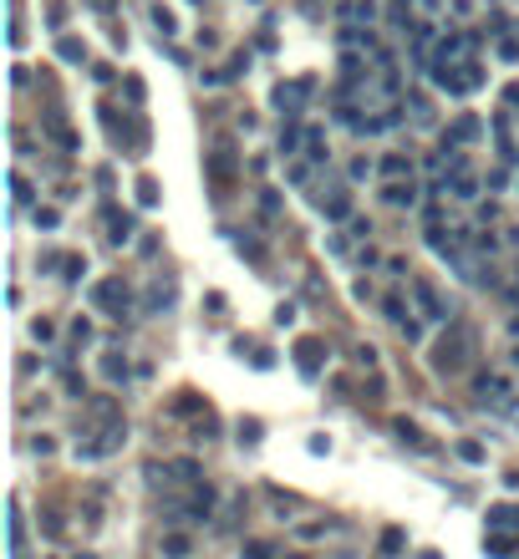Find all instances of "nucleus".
<instances>
[{"label": "nucleus", "mask_w": 519, "mask_h": 559, "mask_svg": "<svg viewBox=\"0 0 519 559\" xmlns=\"http://www.w3.org/2000/svg\"><path fill=\"white\" fill-rule=\"evenodd\" d=\"M382 173H387V178H397V173H407V158H387V163H382Z\"/></svg>", "instance_id": "nucleus-22"}, {"label": "nucleus", "mask_w": 519, "mask_h": 559, "mask_svg": "<svg viewBox=\"0 0 519 559\" xmlns=\"http://www.w3.org/2000/svg\"><path fill=\"white\" fill-rule=\"evenodd\" d=\"M321 209H326V219H346V213H352V199H346V193H331Z\"/></svg>", "instance_id": "nucleus-11"}, {"label": "nucleus", "mask_w": 519, "mask_h": 559, "mask_svg": "<svg viewBox=\"0 0 519 559\" xmlns=\"http://www.w3.org/2000/svg\"><path fill=\"white\" fill-rule=\"evenodd\" d=\"M295 143H300V133H295V127H286V133H280V153H290Z\"/></svg>", "instance_id": "nucleus-24"}, {"label": "nucleus", "mask_w": 519, "mask_h": 559, "mask_svg": "<svg viewBox=\"0 0 519 559\" xmlns=\"http://www.w3.org/2000/svg\"><path fill=\"white\" fill-rule=\"evenodd\" d=\"M153 20H158V31H163V36H173V11H163V6H153Z\"/></svg>", "instance_id": "nucleus-19"}, {"label": "nucleus", "mask_w": 519, "mask_h": 559, "mask_svg": "<svg viewBox=\"0 0 519 559\" xmlns=\"http://www.w3.org/2000/svg\"><path fill=\"white\" fill-rule=\"evenodd\" d=\"M459 453H463L468 463H484V447H479V442H463V447H459Z\"/></svg>", "instance_id": "nucleus-23"}, {"label": "nucleus", "mask_w": 519, "mask_h": 559, "mask_svg": "<svg viewBox=\"0 0 519 559\" xmlns=\"http://www.w3.org/2000/svg\"><path fill=\"white\" fill-rule=\"evenodd\" d=\"M102 376H107V381H122V376H127V367H122L117 356H107V361H102Z\"/></svg>", "instance_id": "nucleus-16"}, {"label": "nucleus", "mask_w": 519, "mask_h": 559, "mask_svg": "<svg viewBox=\"0 0 519 559\" xmlns=\"http://www.w3.org/2000/svg\"><path fill=\"white\" fill-rule=\"evenodd\" d=\"M509 361H514V367H519V346H514V356H509Z\"/></svg>", "instance_id": "nucleus-28"}, {"label": "nucleus", "mask_w": 519, "mask_h": 559, "mask_svg": "<svg viewBox=\"0 0 519 559\" xmlns=\"http://www.w3.org/2000/svg\"><path fill=\"white\" fill-rule=\"evenodd\" d=\"M295 356H300V371H316V361H321V346H316V341H300V346H295Z\"/></svg>", "instance_id": "nucleus-8"}, {"label": "nucleus", "mask_w": 519, "mask_h": 559, "mask_svg": "<svg viewBox=\"0 0 519 559\" xmlns=\"http://www.w3.org/2000/svg\"><path fill=\"white\" fill-rule=\"evenodd\" d=\"M11 188H15V204H26V199H31V183H26V178H11Z\"/></svg>", "instance_id": "nucleus-25"}, {"label": "nucleus", "mask_w": 519, "mask_h": 559, "mask_svg": "<svg viewBox=\"0 0 519 559\" xmlns=\"http://www.w3.org/2000/svg\"><path fill=\"white\" fill-rule=\"evenodd\" d=\"M432 81H438L443 92H473V87H484V72L473 67V61H463V67H453V61H438V67H432Z\"/></svg>", "instance_id": "nucleus-2"}, {"label": "nucleus", "mask_w": 519, "mask_h": 559, "mask_svg": "<svg viewBox=\"0 0 519 559\" xmlns=\"http://www.w3.org/2000/svg\"><path fill=\"white\" fill-rule=\"evenodd\" d=\"M56 51H61V61H82L86 51H82V41H72V36H61L56 41Z\"/></svg>", "instance_id": "nucleus-13"}, {"label": "nucleus", "mask_w": 519, "mask_h": 559, "mask_svg": "<svg viewBox=\"0 0 519 559\" xmlns=\"http://www.w3.org/2000/svg\"><path fill=\"white\" fill-rule=\"evenodd\" d=\"M453 199H479V188H473V178H463V173H453Z\"/></svg>", "instance_id": "nucleus-12"}, {"label": "nucleus", "mask_w": 519, "mask_h": 559, "mask_svg": "<svg viewBox=\"0 0 519 559\" xmlns=\"http://www.w3.org/2000/svg\"><path fill=\"white\" fill-rule=\"evenodd\" d=\"M413 300L423 305V315H428V320H448V310H443V300L432 295V285H423V280H418V285H413Z\"/></svg>", "instance_id": "nucleus-4"}, {"label": "nucleus", "mask_w": 519, "mask_h": 559, "mask_svg": "<svg viewBox=\"0 0 519 559\" xmlns=\"http://www.w3.org/2000/svg\"><path fill=\"white\" fill-rule=\"evenodd\" d=\"M107 224H113V244H127V239H133V219H127V213H113Z\"/></svg>", "instance_id": "nucleus-10"}, {"label": "nucleus", "mask_w": 519, "mask_h": 559, "mask_svg": "<svg viewBox=\"0 0 519 559\" xmlns=\"http://www.w3.org/2000/svg\"><path fill=\"white\" fill-rule=\"evenodd\" d=\"M92 305H97V310H113V315L122 320V310H127V285H122V280H97V285H92Z\"/></svg>", "instance_id": "nucleus-3"}, {"label": "nucleus", "mask_w": 519, "mask_h": 559, "mask_svg": "<svg viewBox=\"0 0 519 559\" xmlns=\"http://www.w3.org/2000/svg\"><path fill=\"white\" fill-rule=\"evenodd\" d=\"M489 524H494V529H509V524H519V508H494V513H489Z\"/></svg>", "instance_id": "nucleus-14"}, {"label": "nucleus", "mask_w": 519, "mask_h": 559, "mask_svg": "<svg viewBox=\"0 0 519 559\" xmlns=\"http://www.w3.org/2000/svg\"><path fill=\"white\" fill-rule=\"evenodd\" d=\"M453 138H479V117H459L453 122Z\"/></svg>", "instance_id": "nucleus-15"}, {"label": "nucleus", "mask_w": 519, "mask_h": 559, "mask_svg": "<svg viewBox=\"0 0 519 559\" xmlns=\"http://www.w3.org/2000/svg\"><path fill=\"white\" fill-rule=\"evenodd\" d=\"M163 549H168V554H184V549H188V539H179V534H168V539H163Z\"/></svg>", "instance_id": "nucleus-27"}, {"label": "nucleus", "mask_w": 519, "mask_h": 559, "mask_svg": "<svg viewBox=\"0 0 519 559\" xmlns=\"http://www.w3.org/2000/svg\"><path fill=\"white\" fill-rule=\"evenodd\" d=\"M402 544H407V539H402L397 529H387V534H382V549H402Z\"/></svg>", "instance_id": "nucleus-26"}, {"label": "nucleus", "mask_w": 519, "mask_h": 559, "mask_svg": "<svg viewBox=\"0 0 519 559\" xmlns=\"http://www.w3.org/2000/svg\"><path fill=\"white\" fill-rule=\"evenodd\" d=\"M306 153L321 163V158H326V138H321V133H306Z\"/></svg>", "instance_id": "nucleus-17"}, {"label": "nucleus", "mask_w": 519, "mask_h": 559, "mask_svg": "<svg viewBox=\"0 0 519 559\" xmlns=\"http://www.w3.org/2000/svg\"><path fill=\"white\" fill-rule=\"evenodd\" d=\"M46 133H51L61 147H77V133L67 127V117H61V112H46Z\"/></svg>", "instance_id": "nucleus-6"}, {"label": "nucleus", "mask_w": 519, "mask_h": 559, "mask_svg": "<svg viewBox=\"0 0 519 559\" xmlns=\"http://www.w3.org/2000/svg\"><path fill=\"white\" fill-rule=\"evenodd\" d=\"M72 341H77V346H86V341H92V320H77V326H72Z\"/></svg>", "instance_id": "nucleus-20"}, {"label": "nucleus", "mask_w": 519, "mask_h": 559, "mask_svg": "<svg viewBox=\"0 0 519 559\" xmlns=\"http://www.w3.org/2000/svg\"><path fill=\"white\" fill-rule=\"evenodd\" d=\"M468 351H473L468 326H453V336H443L438 351H432V367H438V371H463L468 367Z\"/></svg>", "instance_id": "nucleus-1"}, {"label": "nucleus", "mask_w": 519, "mask_h": 559, "mask_svg": "<svg viewBox=\"0 0 519 559\" xmlns=\"http://www.w3.org/2000/svg\"><path fill=\"white\" fill-rule=\"evenodd\" d=\"M173 295H179V290H173V280H158V285L148 290V315H158V310H168V305H173Z\"/></svg>", "instance_id": "nucleus-5"}, {"label": "nucleus", "mask_w": 519, "mask_h": 559, "mask_svg": "<svg viewBox=\"0 0 519 559\" xmlns=\"http://www.w3.org/2000/svg\"><path fill=\"white\" fill-rule=\"evenodd\" d=\"M341 20H372V0H346Z\"/></svg>", "instance_id": "nucleus-9"}, {"label": "nucleus", "mask_w": 519, "mask_h": 559, "mask_svg": "<svg viewBox=\"0 0 519 559\" xmlns=\"http://www.w3.org/2000/svg\"><path fill=\"white\" fill-rule=\"evenodd\" d=\"M387 204H407V209H413L418 204V188H413V178H407V183H387Z\"/></svg>", "instance_id": "nucleus-7"}, {"label": "nucleus", "mask_w": 519, "mask_h": 559, "mask_svg": "<svg viewBox=\"0 0 519 559\" xmlns=\"http://www.w3.org/2000/svg\"><path fill=\"white\" fill-rule=\"evenodd\" d=\"M489 549H494V554H509L514 539H509V534H489Z\"/></svg>", "instance_id": "nucleus-21"}, {"label": "nucleus", "mask_w": 519, "mask_h": 559, "mask_svg": "<svg viewBox=\"0 0 519 559\" xmlns=\"http://www.w3.org/2000/svg\"><path fill=\"white\" fill-rule=\"evenodd\" d=\"M138 204H158V183H153V178L138 183Z\"/></svg>", "instance_id": "nucleus-18"}]
</instances>
